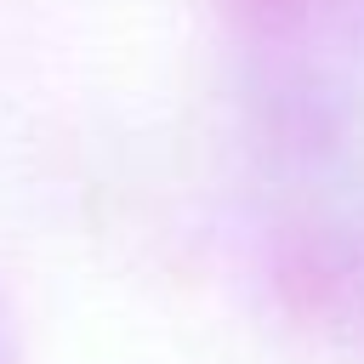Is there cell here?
Masks as SVG:
<instances>
[{
	"label": "cell",
	"mask_w": 364,
	"mask_h": 364,
	"mask_svg": "<svg viewBox=\"0 0 364 364\" xmlns=\"http://www.w3.org/2000/svg\"><path fill=\"white\" fill-rule=\"evenodd\" d=\"M341 318H358V324H364V267H358V279H353V290H347V301H341Z\"/></svg>",
	"instance_id": "7a4b0ae2"
},
{
	"label": "cell",
	"mask_w": 364,
	"mask_h": 364,
	"mask_svg": "<svg viewBox=\"0 0 364 364\" xmlns=\"http://www.w3.org/2000/svg\"><path fill=\"white\" fill-rule=\"evenodd\" d=\"M233 80L284 273L341 313L364 267V0H233Z\"/></svg>",
	"instance_id": "6da1fadb"
},
{
	"label": "cell",
	"mask_w": 364,
	"mask_h": 364,
	"mask_svg": "<svg viewBox=\"0 0 364 364\" xmlns=\"http://www.w3.org/2000/svg\"><path fill=\"white\" fill-rule=\"evenodd\" d=\"M0 364H11V324H6V307H0Z\"/></svg>",
	"instance_id": "3957f363"
}]
</instances>
